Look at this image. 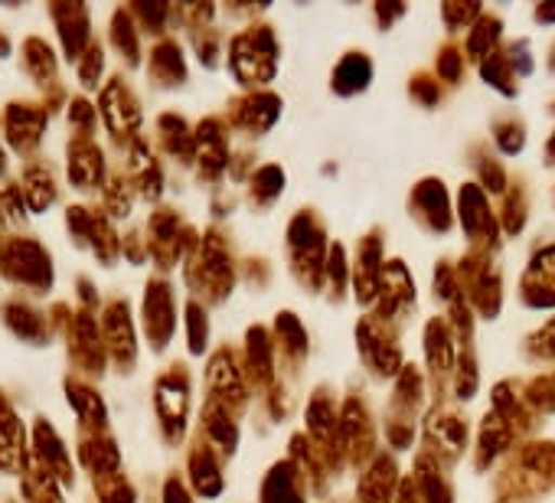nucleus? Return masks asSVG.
Here are the masks:
<instances>
[{"label": "nucleus", "mask_w": 555, "mask_h": 503, "mask_svg": "<svg viewBox=\"0 0 555 503\" xmlns=\"http://www.w3.org/2000/svg\"><path fill=\"white\" fill-rule=\"evenodd\" d=\"M431 288H435V298L438 305L444 308V321L451 324L454 337L461 347H474V311L464 298V288L457 282V272H454V262L451 259H438L435 266V279H431Z\"/></svg>", "instance_id": "a211bd4d"}, {"label": "nucleus", "mask_w": 555, "mask_h": 503, "mask_svg": "<svg viewBox=\"0 0 555 503\" xmlns=\"http://www.w3.org/2000/svg\"><path fill=\"white\" fill-rule=\"evenodd\" d=\"M496 219H500L503 238H516V235H522V229H526V222H529V196H526L522 180H516V177L509 180L506 193L500 196Z\"/></svg>", "instance_id": "72a5a7b5"}, {"label": "nucleus", "mask_w": 555, "mask_h": 503, "mask_svg": "<svg viewBox=\"0 0 555 503\" xmlns=\"http://www.w3.org/2000/svg\"><path fill=\"white\" fill-rule=\"evenodd\" d=\"M271 337H274V350H278V357H282V363L295 376H301L305 363L311 357V334H308L305 321L295 311H278L274 324H271Z\"/></svg>", "instance_id": "5701e85b"}, {"label": "nucleus", "mask_w": 555, "mask_h": 503, "mask_svg": "<svg viewBox=\"0 0 555 503\" xmlns=\"http://www.w3.org/2000/svg\"><path fill=\"white\" fill-rule=\"evenodd\" d=\"M190 480L196 487L199 496H219L222 487H225V477H222V457L212 451V444L206 438H199L190 451Z\"/></svg>", "instance_id": "7c9ffc66"}, {"label": "nucleus", "mask_w": 555, "mask_h": 503, "mask_svg": "<svg viewBox=\"0 0 555 503\" xmlns=\"http://www.w3.org/2000/svg\"><path fill=\"white\" fill-rule=\"evenodd\" d=\"M555 490V441L532 438L513 448L493 477L496 503H539Z\"/></svg>", "instance_id": "f03ea898"}, {"label": "nucleus", "mask_w": 555, "mask_h": 503, "mask_svg": "<svg viewBox=\"0 0 555 503\" xmlns=\"http://www.w3.org/2000/svg\"><path fill=\"white\" fill-rule=\"evenodd\" d=\"M144 324H147V334L154 340V347H167V340L173 337V327H177V308H173V292L167 282H154L147 285V295H144Z\"/></svg>", "instance_id": "c85d7f7f"}, {"label": "nucleus", "mask_w": 555, "mask_h": 503, "mask_svg": "<svg viewBox=\"0 0 555 503\" xmlns=\"http://www.w3.org/2000/svg\"><path fill=\"white\" fill-rule=\"evenodd\" d=\"M422 451H428L444 470H451L470 448V425L457 402H431L422 418Z\"/></svg>", "instance_id": "0eeeda50"}, {"label": "nucleus", "mask_w": 555, "mask_h": 503, "mask_svg": "<svg viewBox=\"0 0 555 503\" xmlns=\"http://www.w3.org/2000/svg\"><path fill=\"white\" fill-rule=\"evenodd\" d=\"M444 86L438 82V76L435 73H428V69H415L412 76H409V99L418 105V108H438L441 102H444Z\"/></svg>", "instance_id": "37998d69"}, {"label": "nucleus", "mask_w": 555, "mask_h": 503, "mask_svg": "<svg viewBox=\"0 0 555 503\" xmlns=\"http://www.w3.org/2000/svg\"><path fill=\"white\" fill-rule=\"evenodd\" d=\"M532 17H535L539 27H555V4H552V0H545V4H535Z\"/></svg>", "instance_id": "603ef678"}, {"label": "nucleus", "mask_w": 555, "mask_h": 503, "mask_svg": "<svg viewBox=\"0 0 555 503\" xmlns=\"http://www.w3.org/2000/svg\"><path fill=\"white\" fill-rule=\"evenodd\" d=\"M357 353H360V363L366 366V373L373 379L392 383L402 373V366H405L402 327L386 321V318H379L376 311H366L357 321Z\"/></svg>", "instance_id": "423d86ee"}, {"label": "nucleus", "mask_w": 555, "mask_h": 503, "mask_svg": "<svg viewBox=\"0 0 555 503\" xmlns=\"http://www.w3.org/2000/svg\"><path fill=\"white\" fill-rule=\"evenodd\" d=\"M503 53H506V60H509L513 73L519 76V82H522L526 76H532L535 60H532V47H529V40H509V43H503Z\"/></svg>", "instance_id": "de8ad7c7"}, {"label": "nucleus", "mask_w": 555, "mask_h": 503, "mask_svg": "<svg viewBox=\"0 0 555 503\" xmlns=\"http://www.w3.org/2000/svg\"><path fill=\"white\" fill-rule=\"evenodd\" d=\"M464 56H467V63H474V66H480L487 56H493L500 47H503V21L496 17V14H490V11H483V17L467 30V37H464Z\"/></svg>", "instance_id": "2f4dec72"}, {"label": "nucleus", "mask_w": 555, "mask_h": 503, "mask_svg": "<svg viewBox=\"0 0 555 503\" xmlns=\"http://www.w3.org/2000/svg\"><path fill=\"white\" fill-rule=\"evenodd\" d=\"M552 115H555V102H552ZM542 160L545 167H555V131L545 138V147H542Z\"/></svg>", "instance_id": "5fc2aeb1"}, {"label": "nucleus", "mask_w": 555, "mask_h": 503, "mask_svg": "<svg viewBox=\"0 0 555 503\" xmlns=\"http://www.w3.org/2000/svg\"><path fill=\"white\" fill-rule=\"evenodd\" d=\"M164 503H193V496L186 493V487L173 477L167 480V490H164Z\"/></svg>", "instance_id": "3c124183"}, {"label": "nucleus", "mask_w": 555, "mask_h": 503, "mask_svg": "<svg viewBox=\"0 0 555 503\" xmlns=\"http://www.w3.org/2000/svg\"><path fill=\"white\" fill-rule=\"evenodd\" d=\"M285 183H288V177L278 164L255 167L251 177H248V203L258 206V209H268L271 203H278V196L285 193Z\"/></svg>", "instance_id": "c9c22d12"}, {"label": "nucleus", "mask_w": 555, "mask_h": 503, "mask_svg": "<svg viewBox=\"0 0 555 503\" xmlns=\"http://www.w3.org/2000/svg\"><path fill=\"white\" fill-rule=\"evenodd\" d=\"M278 118H282V95H274L268 89L245 92L242 99H235L229 105V125L235 131H242L245 138L268 134L278 125Z\"/></svg>", "instance_id": "aec40b11"}, {"label": "nucleus", "mask_w": 555, "mask_h": 503, "mask_svg": "<svg viewBox=\"0 0 555 503\" xmlns=\"http://www.w3.org/2000/svg\"><path fill=\"white\" fill-rule=\"evenodd\" d=\"M454 272H457V282L464 288V298H467L474 318L496 321L503 311L506 292H503V275H500L493 256H483V252L467 248L464 256L454 262Z\"/></svg>", "instance_id": "9d476101"}, {"label": "nucleus", "mask_w": 555, "mask_h": 503, "mask_svg": "<svg viewBox=\"0 0 555 503\" xmlns=\"http://www.w3.org/2000/svg\"><path fill=\"white\" fill-rule=\"evenodd\" d=\"M425 373L415 363H405L402 373L392 379V392L386 402V444L389 451L402 454L415 444L418 428H422V409H425Z\"/></svg>", "instance_id": "39448f33"}, {"label": "nucleus", "mask_w": 555, "mask_h": 503, "mask_svg": "<svg viewBox=\"0 0 555 503\" xmlns=\"http://www.w3.org/2000/svg\"><path fill=\"white\" fill-rule=\"evenodd\" d=\"M396 503H422V496H418V490H415V483H412V477H409V474H405V477H402V483H399Z\"/></svg>", "instance_id": "864d4df0"}, {"label": "nucleus", "mask_w": 555, "mask_h": 503, "mask_svg": "<svg viewBox=\"0 0 555 503\" xmlns=\"http://www.w3.org/2000/svg\"><path fill=\"white\" fill-rule=\"evenodd\" d=\"M480 389V360L474 353V347H461L457 350V366H454V379H451V399L454 402H467L474 399Z\"/></svg>", "instance_id": "4c0bfd02"}, {"label": "nucleus", "mask_w": 555, "mask_h": 503, "mask_svg": "<svg viewBox=\"0 0 555 503\" xmlns=\"http://www.w3.org/2000/svg\"><path fill=\"white\" fill-rule=\"evenodd\" d=\"M415 301H418V292H415V279H412V269L405 266V259H386L383 285H379V295L370 311L405 327L409 318L415 314Z\"/></svg>", "instance_id": "2eb2a0df"}, {"label": "nucleus", "mask_w": 555, "mask_h": 503, "mask_svg": "<svg viewBox=\"0 0 555 503\" xmlns=\"http://www.w3.org/2000/svg\"><path fill=\"white\" fill-rule=\"evenodd\" d=\"M190 256L193 259H190L186 279H190L193 292L203 295L209 305L225 301L235 288V266H232L225 238L212 229L199 238L196 252H190Z\"/></svg>", "instance_id": "1a4fd4ad"}, {"label": "nucleus", "mask_w": 555, "mask_h": 503, "mask_svg": "<svg viewBox=\"0 0 555 503\" xmlns=\"http://www.w3.org/2000/svg\"><path fill=\"white\" fill-rule=\"evenodd\" d=\"M405 14H409V4H402V0H379V4H373L376 27H379L383 34H389Z\"/></svg>", "instance_id": "09e8293b"}, {"label": "nucleus", "mask_w": 555, "mask_h": 503, "mask_svg": "<svg viewBox=\"0 0 555 503\" xmlns=\"http://www.w3.org/2000/svg\"><path fill=\"white\" fill-rule=\"evenodd\" d=\"M454 216H457V225L467 235V248L483 252V256H496L500 245H503V229H500V219H496V209H493L490 196L474 180L457 186Z\"/></svg>", "instance_id": "9b49d317"}, {"label": "nucleus", "mask_w": 555, "mask_h": 503, "mask_svg": "<svg viewBox=\"0 0 555 503\" xmlns=\"http://www.w3.org/2000/svg\"><path fill=\"white\" fill-rule=\"evenodd\" d=\"M278 350H274V337L268 327L251 324L245 331V347H242V366L248 376V386H255L258 392H271L278 386Z\"/></svg>", "instance_id": "412c9836"}, {"label": "nucleus", "mask_w": 555, "mask_h": 503, "mask_svg": "<svg viewBox=\"0 0 555 503\" xmlns=\"http://www.w3.org/2000/svg\"><path fill=\"white\" fill-rule=\"evenodd\" d=\"M350 269H353V298L363 311L373 308L379 285H383V269H386V232L383 225H373L370 232H363L353 245L350 256Z\"/></svg>", "instance_id": "ddd939ff"}, {"label": "nucleus", "mask_w": 555, "mask_h": 503, "mask_svg": "<svg viewBox=\"0 0 555 503\" xmlns=\"http://www.w3.org/2000/svg\"><path fill=\"white\" fill-rule=\"evenodd\" d=\"M470 167H474V173H477V186L487 193V196H503L506 193V186H509V173H506V167H503V160L496 157V151L490 147V144H470Z\"/></svg>", "instance_id": "473e14b6"}, {"label": "nucleus", "mask_w": 555, "mask_h": 503, "mask_svg": "<svg viewBox=\"0 0 555 503\" xmlns=\"http://www.w3.org/2000/svg\"><path fill=\"white\" fill-rule=\"evenodd\" d=\"M519 301L529 311H555V242L539 245L522 275H519Z\"/></svg>", "instance_id": "6ab92c4d"}, {"label": "nucleus", "mask_w": 555, "mask_h": 503, "mask_svg": "<svg viewBox=\"0 0 555 503\" xmlns=\"http://www.w3.org/2000/svg\"><path fill=\"white\" fill-rule=\"evenodd\" d=\"M324 292H327V301L331 305H344L353 295V269H350V256H347V245L344 242H334L331 245Z\"/></svg>", "instance_id": "f704fd0d"}, {"label": "nucleus", "mask_w": 555, "mask_h": 503, "mask_svg": "<svg viewBox=\"0 0 555 503\" xmlns=\"http://www.w3.org/2000/svg\"><path fill=\"white\" fill-rule=\"evenodd\" d=\"M288 457L301 467V474H305L311 493H314V496H327V490H331L337 470L331 467V461L324 457V451H321L305 431H295V435H292V441H288Z\"/></svg>", "instance_id": "bb28decb"}, {"label": "nucleus", "mask_w": 555, "mask_h": 503, "mask_svg": "<svg viewBox=\"0 0 555 503\" xmlns=\"http://www.w3.org/2000/svg\"><path fill=\"white\" fill-rule=\"evenodd\" d=\"M409 216L428 235H448L454 229V222H457L454 203H451V193H448V183L441 177H422V180H415V186L409 193Z\"/></svg>", "instance_id": "4468645a"}, {"label": "nucleus", "mask_w": 555, "mask_h": 503, "mask_svg": "<svg viewBox=\"0 0 555 503\" xmlns=\"http://www.w3.org/2000/svg\"><path fill=\"white\" fill-rule=\"evenodd\" d=\"M422 350H425V383H428L431 402H448L451 399V379H454L461 344H457L451 324L441 314L425 321Z\"/></svg>", "instance_id": "f8f14e48"}, {"label": "nucleus", "mask_w": 555, "mask_h": 503, "mask_svg": "<svg viewBox=\"0 0 555 503\" xmlns=\"http://www.w3.org/2000/svg\"><path fill=\"white\" fill-rule=\"evenodd\" d=\"M477 73H480V79H483L493 92H500L503 99H516V95H519V76L513 73V66H509L503 47H500L493 56H487V60L477 66Z\"/></svg>", "instance_id": "e433bc0d"}, {"label": "nucleus", "mask_w": 555, "mask_h": 503, "mask_svg": "<svg viewBox=\"0 0 555 503\" xmlns=\"http://www.w3.org/2000/svg\"><path fill=\"white\" fill-rule=\"evenodd\" d=\"M480 17H483V4H480V0H444V4H441V24L451 34V40L457 34L470 30Z\"/></svg>", "instance_id": "a19ab883"}, {"label": "nucleus", "mask_w": 555, "mask_h": 503, "mask_svg": "<svg viewBox=\"0 0 555 503\" xmlns=\"http://www.w3.org/2000/svg\"><path fill=\"white\" fill-rule=\"evenodd\" d=\"M193 157H196L199 177L209 180V183L219 180V177L229 170L232 154H229V131H225V121H222V118H206V121H199Z\"/></svg>", "instance_id": "4be33fe9"}, {"label": "nucleus", "mask_w": 555, "mask_h": 503, "mask_svg": "<svg viewBox=\"0 0 555 503\" xmlns=\"http://www.w3.org/2000/svg\"><path fill=\"white\" fill-rule=\"evenodd\" d=\"M490 131H493V151L496 154H506V157L522 154V147H526V125L516 115H496Z\"/></svg>", "instance_id": "ea45409f"}, {"label": "nucleus", "mask_w": 555, "mask_h": 503, "mask_svg": "<svg viewBox=\"0 0 555 503\" xmlns=\"http://www.w3.org/2000/svg\"><path fill=\"white\" fill-rule=\"evenodd\" d=\"M376 79V66L363 50H350L337 60L334 73H331V92L337 99H357L363 95Z\"/></svg>", "instance_id": "cd10ccee"}, {"label": "nucleus", "mask_w": 555, "mask_h": 503, "mask_svg": "<svg viewBox=\"0 0 555 503\" xmlns=\"http://www.w3.org/2000/svg\"><path fill=\"white\" fill-rule=\"evenodd\" d=\"M526 357L539 363H555V314L526 337Z\"/></svg>", "instance_id": "a18cd8bd"}, {"label": "nucleus", "mask_w": 555, "mask_h": 503, "mask_svg": "<svg viewBox=\"0 0 555 503\" xmlns=\"http://www.w3.org/2000/svg\"><path fill=\"white\" fill-rule=\"evenodd\" d=\"M464 69H467V56L464 47H457L454 40H444L435 53V76L444 89H457L464 82Z\"/></svg>", "instance_id": "58836bf2"}, {"label": "nucleus", "mask_w": 555, "mask_h": 503, "mask_svg": "<svg viewBox=\"0 0 555 503\" xmlns=\"http://www.w3.org/2000/svg\"><path fill=\"white\" fill-rule=\"evenodd\" d=\"M288 269L295 275V282L308 292V295H321L324 292V279H327V259H331V232H327V219L314 209L305 206L288 219Z\"/></svg>", "instance_id": "7ed1b4c3"}, {"label": "nucleus", "mask_w": 555, "mask_h": 503, "mask_svg": "<svg viewBox=\"0 0 555 503\" xmlns=\"http://www.w3.org/2000/svg\"><path fill=\"white\" fill-rule=\"evenodd\" d=\"M402 474H399V461L392 451H379L357 480V503H396Z\"/></svg>", "instance_id": "b1692460"}, {"label": "nucleus", "mask_w": 555, "mask_h": 503, "mask_svg": "<svg viewBox=\"0 0 555 503\" xmlns=\"http://www.w3.org/2000/svg\"><path fill=\"white\" fill-rule=\"evenodd\" d=\"M151 69L164 86H180L186 79V66H183V53L177 43H160L151 56Z\"/></svg>", "instance_id": "79ce46f5"}, {"label": "nucleus", "mask_w": 555, "mask_h": 503, "mask_svg": "<svg viewBox=\"0 0 555 503\" xmlns=\"http://www.w3.org/2000/svg\"><path fill=\"white\" fill-rule=\"evenodd\" d=\"M206 344H209V318L199 301H190L186 305V347L193 357H199Z\"/></svg>", "instance_id": "c03bdc74"}, {"label": "nucleus", "mask_w": 555, "mask_h": 503, "mask_svg": "<svg viewBox=\"0 0 555 503\" xmlns=\"http://www.w3.org/2000/svg\"><path fill=\"white\" fill-rule=\"evenodd\" d=\"M337 444H340V461L344 470H363L376 454H379V428L376 418L366 405V399L353 389L340 399V415H337Z\"/></svg>", "instance_id": "6e6552de"}, {"label": "nucleus", "mask_w": 555, "mask_h": 503, "mask_svg": "<svg viewBox=\"0 0 555 503\" xmlns=\"http://www.w3.org/2000/svg\"><path fill=\"white\" fill-rule=\"evenodd\" d=\"M337 415H340V402H337L334 389L318 386L305 405V435L324 451V457L331 461V467L340 477L344 461H340V444H337Z\"/></svg>", "instance_id": "f3484780"}, {"label": "nucleus", "mask_w": 555, "mask_h": 503, "mask_svg": "<svg viewBox=\"0 0 555 503\" xmlns=\"http://www.w3.org/2000/svg\"><path fill=\"white\" fill-rule=\"evenodd\" d=\"M308 480L301 474V467L292 457H282L268 467V474L261 477L258 487V503H308Z\"/></svg>", "instance_id": "393cba45"}, {"label": "nucleus", "mask_w": 555, "mask_h": 503, "mask_svg": "<svg viewBox=\"0 0 555 503\" xmlns=\"http://www.w3.org/2000/svg\"><path fill=\"white\" fill-rule=\"evenodd\" d=\"M278 63H282V43L268 24H251L229 43V69L248 92L264 89L278 76Z\"/></svg>", "instance_id": "20e7f679"}, {"label": "nucleus", "mask_w": 555, "mask_h": 503, "mask_svg": "<svg viewBox=\"0 0 555 503\" xmlns=\"http://www.w3.org/2000/svg\"><path fill=\"white\" fill-rule=\"evenodd\" d=\"M206 386H209V399L206 402H216V405L229 409L232 415H242L245 412V405H248V376H245V366L235 357V350L222 347L209 360V366H206Z\"/></svg>", "instance_id": "dca6fc26"}, {"label": "nucleus", "mask_w": 555, "mask_h": 503, "mask_svg": "<svg viewBox=\"0 0 555 503\" xmlns=\"http://www.w3.org/2000/svg\"><path fill=\"white\" fill-rule=\"evenodd\" d=\"M412 483L422 496V503H454V483L448 477V470L428 454V451H415V461H412Z\"/></svg>", "instance_id": "c756f323"}, {"label": "nucleus", "mask_w": 555, "mask_h": 503, "mask_svg": "<svg viewBox=\"0 0 555 503\" xmlns=\"http://www.w3.org/2000/svg\"><path fill=\"white\" fill-rule=\"evenodd\" d=\"M245 279H248L251 285H264V282L271 279V269H268L261 259H248V262H245Z\"/></svg>", "instance_id": "8fccbe9b"}, {"label": "nucleus", "mask_w": 555, "mask_h": 503, "mask_svg": "<svg viewBox=\"0 0 555 503\" xmlns=\"http://www.w3.org/2000/svg\"><path fill=\"white\" fill-rule=\"evenodd\" d=\"M157 409H160V422L167 428V435L177 441L186 428V412H190V379L186 373L177 366L167 376H160L157 383Z\"/></svg>", "instance_id": "a878e982"}, {"label": "nucleus", "mask_w": 555, "mask_h": 503, "mask_svg": "<svg viewBox=\"0 0 555 503\" xmlns=\"http://www.w3.org/2000/svg\"><path fill=\"white\" fill-rule=\"evenodd\" d=\"M526 392H529V402H532L542 415H555V370L526 379Z\"/></svg>", "instance_id": "49530a36"}, {"label": "nucleus", "mask_w": 555, "mask_h": 503, "mask_svg": "<svg viewBox=\"0 0 555 503\" xmlns=\"http://www.w3.org/2000/svg\"><path fill=\"white\" fill-rule=\"evenodd\" d=\"M545 415L529 402L526 379H500L490 389V405L477 425V444H474V467L490 470L496 461H503L513 448L522 441H532L542 428Z\"/></svg>", "instance_id": "f257e3e1"}]
</instances>
